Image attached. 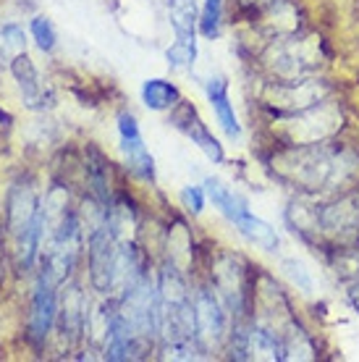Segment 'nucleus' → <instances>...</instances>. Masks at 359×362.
<instances>
[{"instance_id":"9d476101","label":"nucleus","mask_w":359,"mask_h":362,"mask_svg":"<svg viewBox=\"0 0 359 362\" xmlns=\"http://www.w3.org/2000/svg\"><path fill=\"white\" fill-rule=\"evenodd\" d=\"M118 136H121V150H124L129 171L144 181H155V158L144 145L134 113H129V110L118 113Z\"/></svg>"},{"instance_id":"f257e3e1","label":"nucleus","mask_w":359,"mask_h":362,"mask_svg":"<svg viewBox=\"0 0 359 362\" xmlns=\"http://www.w3.org/2000/svg\"><path fill=\"white\" fill-rule=\"evenodd\" d=\"M268 165L276 179L307 194L346 192L359 179V153L331 139L317 145H276Z\"/></svg>"},{"instance_id":"c85d7f7f","label":"nucleus","mask_w":359,"mask_h":362,"mask_svg":"<svg viewBox=\"0 0 359 362\" xmlns=\"http://www.w3.org/2000/svg\"><path fill=\"white\" fill-rule=\"evenodd\" d=\"M205 189L202 187H184L181 189V205L187 208V213L192 216H199L205 210Z\"/></svg>"},{"instance_id":"1a4fd4ad","label":"nucleus","mask_w":359,"mask_h":362,"mask_svg":"<svg viewBox=\"0 0 359 362\" xmlns=\"http://www.w3.org/2000/svg\"><path fill=\"white\" fill-rule=\"evenodd\" d=\"M55 323H58V294H55V284L42 273L32 294V308H29V341L35 346H42Z\"/></svg>"},{"instance_id":"f8f14e48","label":"nucleus","mask_w":359,"mask_h":362,"mask_svg":"<svg viewBox=\"0 0 359 362\" xmlns=\"http://www.w3.org/2000/svg\"><path fill=\"white\" fill-rule=\"evenodd\" d=\"M87 317H90V305L84 299V291L79 286H66L58 305V326L61 336L69 344L81 341V336L87 334Z\"/></svg>"},{"instance_id":"0eeeda50","label":"nucleus","mask_w":359,"mask_h":362,"mask_svg":"<svg viewBox=\"0 0 359 362\" xmlns=\"http://www.w3.org/2000/svg\"><path fill=\"white\" fill-rule=\"evenodd\" d=\"M320 236H328L336 245L359 242V192H339L331 202L317 205Z\"/></svg>"},{"instance_id":"f3484780","label":"nucleus","mask_w":359,"mask_h":362,"mask_svg":"<svg viewBox=\"0 0 359 362\" xmlns=\"http://www.w3.org/2000/svg\"><path fill=\"white\" fill-rule=\"evenodd\" d=\"M231 223L239 228V234H242L247 242H252L254 247H260L262 252H278V247H281L278 231L270 226L268 221L257 218L254 213H249V210H242Z\"/></svg>"},{"instance_id":"2eb2a0df","label":"nucleus","mask_w":359,"mask_h":362,"mask_svg":"<svg viewBox=\"0 0 359 362\" xmlns=\"http://www.w3.org/2000/svg\"><path fill=\"white\" fill-rule=\"evenodd\" d=\"M205 92H207V100H210V105H213V113H216L220 129H223L231 139H239V136H242V127H239V118H236L234 103L228 98V82H225L223 76H210L205 84Z\"/></svg>"},{"instance_id":"aec40b11","label":"nucleus","mask_w":359,"mask_h":362,"mask_svg":"<svg viewBox=\"0 0 359 362\" xmlns=\"http://www.w3.org/2000/svg\"><path fill=\"white\" fill-rule=\"evenodd\" d=\"M45 210H40V216L32 221V226L18 236L16 247V263L21 271H32L35 263L40 260V250H42V236H45Z\"/></svg>"},{"instance_id":"6e6552de","label":"nucleus","mask_w":359,"mask_h":362,"mask_svg":"<svg viewBox=\"0 0 359 362\" xmlns=\"http://www.w3.org/2000/svg\"><path fill=\"white\" fill-rule=\"evenodd\" d=\"M331 98V87L325 79L307 76L299 82H270L268 84V108L276 110V116L283 113H297V110L312 108L317 103Z\"/></svg>"},{"instance_id":"7ed1b4c3","label":"nucleus","mask_w":359,"mask_h":362,"mask_svg":"<svg viewBox=\"0 0 359 362\" xmlns=\"http://www.w3.org/2000/svg\"><path fill=\"white\" fill-rule=\"evenodd\" d=\"M320 58H323L320 40L297 32V35L273 40L262 61L273 82H299L317 74Z\"/></svg>"},{"instance_id":"4468645a","label":"nucleus","mask_w":359,"mask_h":362,"mask_svg":"<svg viewBox=\"0 0 359 362\" xmlns=\"http://www.w3.org/2000/svg\"><path fill=\"white\" fill-rule=\"evenodd\" d=\"M13 79H16L18 90H21V98H24V105L32 110H45L50 103H53V95L42 84V76L37 71L35 61L29 58L27 53H21L18 58H13V64L8 66Z\"/></svg>"},{"instance_id":"bb28decb","label":"nucleus","mask_w":359,"mask_h":362,"mask_svg":"<svg viewBox=\"0 0 359 362\" xmlns=\"http://www.w3.org/2000/svg\"><path fill=\"white\" fill-rule=\"evenodd\" d=\"M29 32H32V40L37 42V47L42 50V53H50L58 42V35H55V27L53 21L45 16H35L32 18V24H29Z\"/></svg>"},{"instance_id":"412c9836","label":"nucleus","mask_w":359,"mask_h":362,"mask_svg":"<svg viewBox=\"0 0 359 362\" xmlns=\"http://www.w3.org/2000/svg\"><path fill=\"white\" fill-rule=\"evenodd\" d=\"M142 103L150 110H173L181 103V92L168 79H147L142 84Z\"/></svg>"},{"instance_id":"f03ea898","label":"nucleus","mask_w":359,"mask_h":362,"mask_svg":"<svg viewBox=\"0 0 359 362\" xmlns=\"http://www.w3.org/2000/svg\"><path fill=\"white\" fill-rule=\"evenodd\" d=\"M343 116L339 105L331 98L317 103L312 108L297 110V113H283L276 116V139L278 145H317L328 142L339 134Z\"/></svg>"},{"instance_id":"ddd939ff","label":"nucleus","mask_w":359,"mask_h":362,"mask_svg":"<svg viewBox=\"0 0 359 362\" xmlns=\"http://www.w3.org/2000/svg\"><path fill=\"white\" fill-rule=\"evenodd\" d=\"M42 210V202L37 197V192L32 184H13L8 192V199H6V221H8V231L13 236H21L32 226V221L40 216Z\"/></svg>"},{"instance_id":"393cba45","label":"nucleus","mask_w":359,"mask_h":362,"mask_svg":"<svg viewBox=\"0 0 359 362\" xmlns=\"http://www.w3.org/2000/svg\"><path fill=\"white\" fill-rule=\"evenodd\" d=\"M220 24H223V0H205L199 13V32L207 40H216L220 35Z\"/></svg>"},{"instance_id":"a878e982","label":"nucleus","mask_w":359,"mask_h":362,"mask_svg":"<svg viewBox=\"0 0 359 362\" xmlns=\"http://www.w3.org/2000/svg\"><path fill=\"white\" fill-rule=\"evenodd\" d=\"M194 58H197V42H192V40H176L165 50V61L171 69H192Z\"/></svg>"},{"instance_id":"423d86ee","label":"nucleus","mask_w":359,"mask_h":362,"mask_svg":"<svg viewBox=\"0 0 359 362\" xmlns=\"http://www.w3.org/2000/svg\"><path fill=\"white\" fill-rule=\"evenodd\" d=\"M118 252H121V242L116 239L113 228L108 226V221L90 228L87 260H90V284L98 294H110L116 289Z\"/></svg>"},{"instance_id":"a211bd4d","label":"nucleus","mask_w":359,"mask_h":362,"mask_svg":"<svg viewBox=\"0 0 359 362\" xmlns=\"http://www.w3.org/2000/svg\"><path fill=\"white\" fill-rule=\"evenodd\" d=\"M108 160L100 153L98 147H87V158H84V171H87V184L92 187V197L102 202L105 208L110 205V176H108Z\"/></svg>"},{"instance_id":"5701e85b","label":"nucleus","mask_w":359,"mask_h":362,"mask_svg":"<svg viewBox=\"0 0 359 362\" xmlns=\"http://www.w3.org/2000/svg\"><path fill=\"white\" fill-rule=\"evenodd\" d=\"M205 194L213 199V205H216V208L220 210L228 221H234L242 210H247V202H244L236 192H231L228 187H223L218 179H207L205 181Z\"/></svg>"},{"instance_id":"9b49d317","label":"nucleus","mask_w":359,"mask_h":362,"mask_svg":"<svg viewBox=\"0 0 359 362\" xmlns=\"http://www.w3.org/2000/svg\"><path fill=\"white\" fill-rule=\"evenodd\" d=\"M171 121H173V127L179 129V132H184L213 163H223L225 160L223 145H220L216 136H213V132L205 127V121L199 118L197 108H194L192 103H184V100H181L179 105L171 110Z\"/></svg>"},{"instance_id":"39448f33","label":"nucleus","mask_w":359,"mask_h":362,"mask_svg":"<svg viewBox=\"0 0 359 362\" xmlns=\"http://www.w3.org/2000/svg\"><path fill=\"white\" fill-rule=\"evenodd\" d=\"M194 308V339L202 354H213L225 344L228 328H225V305L213 286H199L192 294Z\"/></svg>"},{"instance_id":"20e7f679","label":"nucleus","mask_w":359,"mask_h":362,"mask_svg":"<svg viewBox=\"0 0 359 362\" xmlns=\"http://www.w3.org/2000/svg\"><path fill=\"white\" fill-rule=\"evenodd\" d=\"M213 286L220 294L223 305L236 320H244L249 305H254V284L249 279V265L239 255H220L213 265Z\"/></svg>"},{"instance_id":"4be33fe9","label":"nucleus","mask_w":359,"mask_h":362,"mask_svg":"<svg viewBox=\"0 0 359 362\" xmlns=\"http://www.w3.org/2000/svg\"><path fill=\"white\" fill-rule=\"evenodd\" d=\"M281 336H283L286 360H314V357H317L312 336L307 334L294 317H288V326H286V331H281Z\"/></svg>"},{"instance_id":"cd10ccee","label":"nucleus","mask_w":359,"mask_h":362,"mask_svg":"<svg viewBox=\"0 0 359 362\" xmlns=\"http://www.w3.org/2000/svg\"><path fill=\"white\" fill-rule=\"evenodd\" d=\"M281 271L286 273V279L297 286L302 294H312L314 291V281H312V273L307 271L305 265L299 263V260H294V257H288V260H283L281 263Z\"/></svg>"},{"instance_id":"b1692460","label":"nucleus","mask_w":359,"mask_h":362,"mask_svg":"<svg viewBox=\"0 0 359 362\" xmlns=\"http://www.w3.org/2000/svg\"><path fill=\"white\" fill-rule=\"evenodd\" d=\"M21 53H27V32L18 24H6L0 29V64L11 66Z\"/></svg>"},{"instance_id":"dca6fc26","label":"nucleus","mask_w":359,"mask_h":362,"mask_svg":"<svg viewBox=\"0 0 359 362\" xmlns=\"http://www.w3.org/2000/svg\"><path fill=\"white\" fill-rule=\"evenodd\" d=\"M247 360H286L283 336L265 323H249V328H247Z\"/></svg>"},{"instance_id":"6ab92c4d","label":"nucleus","mask_w":359,"mask_h":362,"mask_svg":"<svg viewBox=\"0 0 359 362\" xmlns=\"http://www.w3.org/2000/svg\"><path fill=\"white\" fill-rule=\"evenodd\" d=\"M199 13L197 0H168V18L176 32V40H192L197 42L199 29Z\"/></svg>"}]
</instances>
